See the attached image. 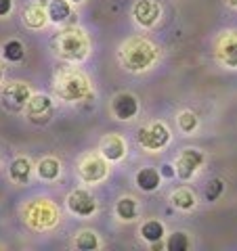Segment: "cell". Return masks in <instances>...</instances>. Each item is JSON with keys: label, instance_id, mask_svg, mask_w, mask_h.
<instances>
[{"label": "cell", "instance_id": "cell-3", "mask_svg": "<svg viewBox=\"0 0 237 251\" xmlns=\"http://www.w3.org/2000/svg\"><path fill=\"white\" fill-rule=\"evenodd\" d=\"M57 52L59 57H63L65 61H84L86 54H89V38L82 29L78 27H69L63 29L57 36Z\"/></svg>", "mask_w": 237, "mask_h": 251}, {"label": "cell", "instance_id": "cell-7", "mask_svg": "<svg viewBox=\"0 0 237 251\" xmlns=\"http://www.w3.org/2000/svg\"><path fill=\"white\" fill-rule=\"evenodd\" d=\"M67 207L72 214L84 218V216H92L94 211H97V201H94V197L89 191L76 188V191H72L67 197Z\"/></svg>", "mask_w": 237, "mask_h": 251}, {"label": "cell", "instance_id": "cell-6", "mask_svg": "<svg viewBox=\"0 0 237 251\" xmlns=\"http://www.w3.org/2000/svg\"><path fill=\"white\" fill-rule=\"evenodd\" d=\"M30 97H31V92L26 82H11L2 90V103L9 111H19L21 107H26Z\"/></svg>", "mask_w": 237, "mask_h": 251}, {"label": "cell", "instance_id": "cell-18", "mask_svg": "<svg viewBox=\"0 0 237 251\" xmlns=\"http://www.w3.org/2000/svg\"><path fill=\"white\" fill-rule=\"evenodd\" d=\"M49 19L55 23H63L69 15H72V9H69V0H51L49 2Z\"/></svg>", "mask_w": 237, "mask_h": 251}, {"label": "cell", "instance_id": "cell-2", "mask_svg": "<svg viewBox=\"0 0 237 251\" xmlns=\"http://www.w3.org/2000/svg\"><path fill=\"white\" fill-rule=\"evenodd\" d=\"M89 80L86 75L76 72V69H65L57 75L55 80V92L57 97L67 100V103H76V100H82L86 94H89Z\"/></svg>", "mask_w": 237, "mask_h": 251}, {"label": "cell", "instance_id": "cell-27", "mask_svg": "<svg viewBox=\"0 0 237 251\" xmlns=\"http://www.w3.org/2000/svg\"><path fill=\"white\" fill-rule=\"evenodd\" d=\"M223 191H225V182H223V180H218V178L210 180V184L206 188V199L208 201H216L220 195H223Z\"/></svg>", "mask_w": 237, "mask_h": 251}, {"label": "cell", "instance_id": "cell-8", "mask_svg": "<svg viewBox=\"0 0 237 251\" xmlns=\"http://www.w3.org/2000/svg\"><path fill=\"white\" fill-rule=\"evenodd\" d=\"M204 163V155L202 151H197V149H185L183 153L178 155V159H177V176L180 180H189L197 170H200V166Z\"/></svg>", "mask_w": 237, "mask_h": 251}, {"label": "cell", "instance_id": "cell-24", "mask_svg": "<svg viewBox=\"0 0 237 251\" xmlns=\"http://www.w3.org/2000/svg\"><path fill=\"white\" fill-rule=\"evenodd\" d=\"M2 54H4V59L6 61H13V63H17L23 59V54H26V50H23V44L19 40H9L4 44V49H2Z\"/></svg>", "mask_w": 237, "mask_h": 251}, {"label": "cell", "instance_id": "cell-10", "mask_svg": "<svg viewBox=\"0 0 237 251\" xmlns=\"http://www.w3.org/2000/svg\"><path fill=\"white\" fill-rule=\"evenodd\" d=\"M80 176L84 182H99L107 176V163L99 155H86L80 163Z\"/></svg>", "mask_w": 237, "mask_h": 251}, {"label": "cell", "instance_id": "cell-16", "mask_svg": "<svg viewBox=\"0 0 237 251\" xmlns=\"http://www.w3.org/2000/svg\"><path fill=\"white\" fill-rule=\"evenodd\" d=\"M9 174H11V178L15 180V182L28 184L30 176H31V161L28 159V157H17V159H13Z\"/></svg>", "mask_w": 237, "mask_h": 251}, {"label": "cell", "instance_id": "cell-15", "mask_svg": "<svg viewBox=\"0 0 237 251\" xmlns=\"http://www.w3.org/2000/svg\"><path fill=\"white\" fill-rule=\"evenodd\" d=\"M49 21V13H46L44 6L40 4H30L26 11H23V23L30 29H42Z\"/></svg>", "mask_w": 237, "mask_h": 251}, {"label": "cell", "instance_id": "cell-14", "mask_svg": "<svg viewBox=\"0 0 237 251\" xmlns=\"http://www.w3.org/2000/svg\"><path fill=\"white\" fill-rule=\"evenodd\" d=\"M99 151L109 161H120L124 157V153H126V145L118 134H109V136H105L103 140H101Z\"/></svg>", "mask_w": 237, "mask_h": 251}, {"label": "cell", "instance_id": "cell-25", "mask_svg": "<svg viewBox=\"0 0 237 251\" xmlns=\"http://www.w3.org/2000/svg\"><path fill=\"white\" fill-rule=\"evenodd\" d=\"M189 245H191V243H189V237L185 232H180V230L172 232L170 239L166 241V249H168V251H187Z\"/></svg>", "mask_w": 237, "mask_h": 251}, {"label": "cell", "instance_id": "cell-32", "mask_svg": "<svg viewBox=\"0 0 237 251\" xmlns=\"http://www.w3.org/2000/svg\"><path fill=\"white\" fill-rule=\"evenodd\" d=\"M0 80H2V67H0Z\"/></svg>", "mask_w": 237, "mask_h": 251}, {"label": "cell", "instance_id": "cell-13", "mask_svg": "<svg viewBox=\"0 0 237 251\" xmlns=\"http://www.w3.org/2000/svg\"><path fill=\"white\" fill-rule=\"evenodd\" d=\"M112 109H114V115L118 117V120H130V117L137 115L139 103H137V99H134L132 94L122 92V94H118V97L114 99Z\"/></svg>", "mask_w": 237, "mask_h": 251}, {"label": "cell", "instance_id": "cell-30", "mask_svg": "<svg viewBox=\"0 0 237 251\" xmlns=\"http://www.w3.org/2000/svg\"><path fill=\"white\" fill-rule=\"evenodd\" d=\"M227 4H231V6H237V0H225Z\"/></svg>", "mask_w": 237, "mask_h": 251}, {"label": "cell", "instance_id": "cell-23", "mask_svg": "<svg viewBox=\"0 0 237 251\" xmlns=\"http://www.w3.org/2000/svg\"><path fill=\"white\" fill-rule=\"evenodd\" d=\"M74 245H76V249H80V251H92V249L99 247V239H97V234L94 232L84 230V232H80L76 237Z\"/></svg>", "mask_w": 237, "mask_h": 251}, {"label": "cell", "instance_id": "cell-20", "mask_svg": "<svg viewBox=\"0 0 237 251\" xmlns=\"http://www.w3.org/2000/svg\"><path fill=\"white\" fill-rule=\"evenodd\" d=\"M172 205L178 207V209H191L195 205V195L189 191V188H178V191L172 193Z\"/></svg>", "mask_w": 237, "mask_h": 251}, {"label": "cell", "instance_id": "cell-17", "mask_svg": "<svg viewBox=\"0 0 237 251\" xmlns=\"http://www.w3.org/2000/svg\"><path fill=\"white\" fill-rule=\"evenodd\" d=\"M137 186L145 193L155 191V188L160 186V174H157L153 168H143L137 174Z\"/></svg>", "mask_w": 237, "mask_h": 251}, {"label": "cell", "instance_id": "cell-31", "mask_svg": "<svg viewBox=\"0 0 237 251\" xmlns=\"http://www.w3.org/2000/svg\"><path fill=\"white\" fill-rule=\"evenodd\" d=\"M69 2H82V0H69Z\"/></svg>", "mask_w": 237, "mask_h": 251}, {"label": "cell", "instance_id": "cell-1", "mask_svg": "<svg viewBox=\"0 0 237 251\" xmlns=\"http://www.w3.org/2000/svg\"><path fill=\"white\" fill-rule=\"evenodd\" d=\"M157 59V49L145 38H132L120 49V61L130 72H143Z\"/></svg>", "mask_w": 237, "mask_h": 251}, {"label": "cell", "instance_id": "cell-4", "mask_svg": "<svg viewBox=\"0 0 237 251\" xmlns=\"http://www.w3.org/2000/svg\"><path fill=\"white\" fill-rule=\"evenodd\" d=\"M137 140L139 145L147 149V151H160L168 145L170 140V130L166 128L162 122H153L149 126H143L139 132H137Z\"/></svg>", "mask_w": 237, "mask_h": 251}, {"label": "cell", "instance_id": "cell-28", "mask_svg": "<svg viewBox=\"0 0 237 251\" xmlns=\"http://www.w3.org/2000/svg\"><path fill=\"white\" fill-rule=\"evenodd\" d=\"M11 9H13V0H0V17L9 15Z\"/></svg>", "mask_w": 237, "mask_h": 251}, {"label": "cell", "instance_id": "cell-9", "mask_svg": "<svg viewBox=\"0 0 237 251\" xmlns=\"http://www.w3.org/2000/svg\"><path fill=\"white\" fill-rule=\"evenodd\" d=\"M28 107V117L34 124H46L53 115V100L46 94H34L26 103Z\"/></svg>", "mask_w": 237, "mask_h": 251}, {"label": "cell", "instance_id": "cell-21", "mask_svg": "<svg viewBox=\"0 0 237 251\" xmlns=\"http://www.w3.org/2000/svg\"><path fill=\"white\" fill-rule=\"evenodd\" d=\"M59 161L55 159V157H46V159H42L40 163H38V176L44 178V180H55L59 176Z\"/></svg>", "mask_w": 237, "mask_h": 251}, {"label": "cell", "instance_id": "cell-26", "mask_svg": "<svg viewBox=\"0 0 237 251\" xmlns=\"http://www.w3.org/2000/svg\"><path fill=\"white\" fill-rule=\"evenodd\" d=\"M178 128L183 130V132H193L195 128H197V115L195 113H191V111H183L178 115Z\"/></svg>", "mask_w": 237, "mask_h": 251}, {"label": "cell", "instance_id": "cell-11", "mask_svg": "<svg viewBox=\"0 0 237 251\" xmlns=\"http://www.w3.org/2000/svg\"><path fill=\"white\" fill-rule=\"evenodd\" d=\"M216 57L227 67H237V31H227L216 44Z\"/></svg>", "mask_w": 237, "mask_h": 251}, {"label": "cell", "instance_id": "cell-12", "mask_svg": "<svg viewBox=\"0 0 237 251\" xmlns=\"http://www.w3.org/2000/svg\"><path fill=\"white\" fill-rule=\"evenodd\" d=\"M160 13H162L160 4L153 2V0H139L132 9L134 19H137V23L143 27H151L153 23L160 19Z\"/></svg>", "mask_w": 237, "mask_h": 251}, {"label": "cell", "instance_id": "cell-5", "mask_svg": "<svg viewBox=\"0 0 237 251\" xmlns=\"http://www.w3.org/2000/svg\"><path fill=\"white\" fill-rule=\"evenodd\" d=\"M28 222L34 228H51L57 222V209L46 201H36L28 207Z\"/></svg>", "mask_w": 237, "mask_h": 251}, {"label": "cell", "instance_id": "cell-19", "mask_svg": "<svg viewBox=\"0 0 237 251\" xmlns=\"http://www.w3.org/2000/svg\"><path fill=\"white\" fill-rule=\"evenodd\" d=\"M141 237L149 243H157L164 239V224L157 222V220H149L141 226Z\"/></svg>", "mask_w": 237, "mask_h": 251}, {"label": "cell", "instance_id": "cell-29", "mask_svg": "<svg viewBox=\"0 0 237 251\" xmlns=\"http://www.w3.org/2000/svg\"><path fill=\"white\" fill-rule=\"evenodd\" d=\"M162 176L164 178H175L177 176V170L172 168L170 163H164V166H162Z\"/></svg>", "mask_w": 237, "mask_h": 251}, {"label": "cell", "instance_id": "cell-22", "mask_svg": "<svg viewBox=\"0 0 237 251\" xmlns=\"http://www.w3.org/2000/svg\"><path fill=\"white\" fill-rule=\"evenodd\" d=\"M116 214L120 220H134L137 218V201L132 197H122L116 205Z\"/></svg>", "mask_w": 237, "mask_h": 251}]
</instances>
